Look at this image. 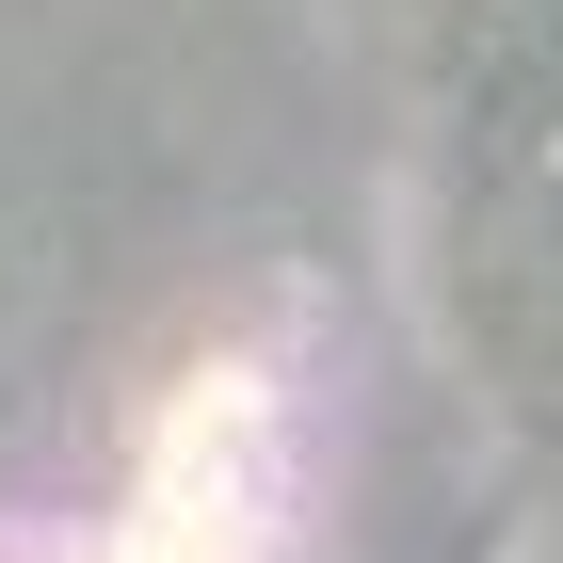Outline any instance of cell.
Listing matches in <instances>:
<instances>
[{"mask_svg":"<svg viewBox=\"0 0 563 563\" xmlns=\"http://www.w3.org/2000/svg\"><path fill=\"white\" fill-rule=\"evenodd\" d=\"M274 499H290V451H274L258 371H194L145 483V563H274Z\"/></svg>","mask_w":563,"mask_h":563,"instance_id":"cell-1","label":"cell"}]
</instances>
